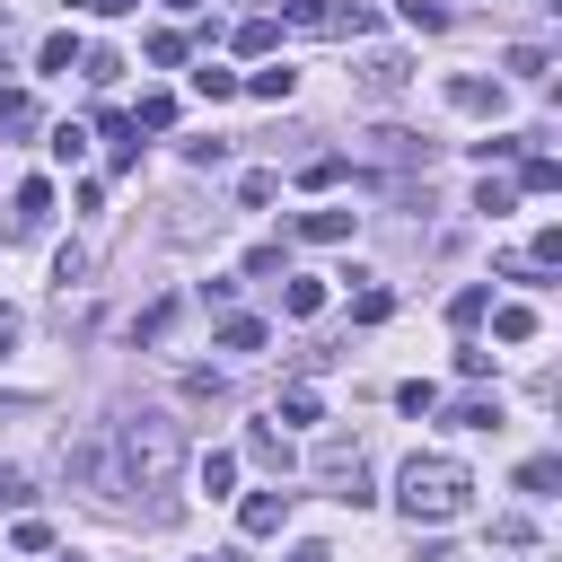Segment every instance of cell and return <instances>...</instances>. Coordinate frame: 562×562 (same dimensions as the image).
<instances>
[{
  "label": "cell",
  "instance_id": "60d3db41",
  "mask_svg": "<svg viewBox=\"0 0 562 562\" xmlns=\"http://www.w3.org/2000/svg\"><path fill=\"white\" fill-rule=\"evenodd\" d=\"M474 158H483V167H492V158H518V132H483V140H474Z\"/></svg>",
  "mask_w": 562,
  "mask_h": 562
},
{
  "label": "cell",
  "instance_id": "f546056e",
  "mask_svg": "<svg viewBox=\"0 0 562 562\" xmlns=\"http://www.w3.org/2000/svg\"><path fill=\"white\" fill-rule=\"evenodd\" d=\"M290 88H299V79H290V70H255V79H246V97H263V105H281V97H290Z\"/></svg>",
  "mask_w": 562,
  "mask_h": 562
},
{
  "label": "cell",
  "instance_id": "d6986e66",
  "mask_svg": "<svg viewBox=\"0 0 562 562\" xmlns=\"http://www.w3.org/2000/svg\"><path fill=\"white\" fill-rule=\"evenodd\" d=\"M518 184H527V193H553V184H562V167H553L544 149H527V158H518Z\"/></svg>",
  "mask_w": 562,
  "mask_h": 562
},
{
  "label": "cell",
  "instance_id": "1f68e13d",
  "mask_svg": "<svg viewBox=\"0 0 562 562\" xmlns=\"http://www.w3.org/2000/svg\"><path fill=\"white\" fill-rule=\"evenodd\" d=\"M281 307H290V316H316V307H325V281H290Z\"/></svg>",
  "mask_w": 562,
  "mask_h": 562
},
{
  "label": "cell",
  "instance_id": "7bdbcfd3",
  "mask_svg": "<svg viewBox=\"0 0 562 562\" xmlns=\"http://www.w3.org/2000/svg\"><path fill=\"white\" fill-rule=\"evenodd\" d=\"M18 501H26V474H18V465H0V509H18Z\"/></svg>",
  "mask_w": 562,
  "mask_h": 562
},
{
  "label": "cell",
  "instance_id": "f6af8a7d",
  "mask_svg": "<svg viewBox=\"0 0 562 562\" xmlns=\"http://www.w3.org/2000/svg\"><path fill=\"white\" fill-rule=\"evenodd\" d=\"M123 9H140V0H97V18H123Z\"/></svg>",
  "mask_w": 562,
  "mask_h": 562
},
{
  "label": "cell",
  "instance_id": "9c48e42d",
  "mask_svg": "<svg viewBox=\"0 0 562 562\" xmlns=\"http://www.w3.org/2000/svg\"><path fill=\"white\" fill-rule=\"evenodd\" d=\"M246 457H255L263 474H290V465H299V457H290V439H281L272 422H255V430H246Z\"/></svg>",
  "mask_w": 562,
  "mask_h": 562
},
{
  "label": "cell",
  "instance_id": "f35d334b",
  "mask_svg": "<svg viewBox=\"0 0 562 562\" xmlns=\"http://www.w3.org/2000/svg\"><path fill=\"white\" fill-rule=\"evenodd\" d=\"M9 544H18V553H44V544H53V527H44V518H18V527H9Z\"/></svg>",
  "mask_w": 562,
  "mask_h": 562
},
{
  "label": "cell",
  "instance_id": "ffe728a7",
  "mask_svg": "<svg viewBox=\"0 0 562 562\" xmlns=\"http://www.w3.org/2000/svg\"><path fill=\"white\" fill-rule=\"evenodd\" d=\"M492 334H501V342H527V334H536V307H518V299L492 307Z\"/></svg>",
  "mask_w": 562,
  "mask_h": 562
},
{
  "label": "cell",
  "instance_id": "52a82bcc",
  "mask_svg": "<svg viewBox=\"0 0 562 562\" xmlns=\"http://www.w3.org/2000/svg\"><path fill=\"white\" fill-rule=\"evenodd\" d=\"M360 140H369V158H386V167H413V158H430V149H422L413 132H395V123H378V132H360Z\"/></svg>",
  "mask_w": 562,
  "mask_h": 562
},
{
  "label": "cell",
  "instance_id": "836d02e7",
  "mask_svg": "<svg viewBox=\"0 0 562 562\" xmlns=\"http://www.w3.org/2000/svg\"><path fill=\"white\" fill-rule=\"evenodd\" d=\"M281 422H325V404H316V386H290V395H281Z\"/></svg>",
  "mask_w": 562,
  "mask_h": 562
},
{
  "label": "cell",
  "instance_id": "44dd1931",
  "mask_svg": "<svg viewBox=\"0 0 562 562\" xmlns=\"http://www.w3.org/2000/svg\"><path fill=\"white\" fill-rule=\"evenodd\" d=\"M272 44H281V18H246L237 26V53H272Z\"/></svg>",
  "mask_w": 562,
  "mask_h": 562
},
{
  "label": "cell",
  "instance_id": "816d5d0a",
  "mask_svg": "<svg viewBox=\"0 0 562 562\" xmlns=\"http://www.w3.org/2000/svg\"><path fill=\"white\" fill-rule=\"evenodd\" d=\"M0 18H9V9H0Z\"/></svg>",
  "mask_w": 562,
  "mask_h": 562
},
{
  "label": "cell",
  "instance_id": "e575fe53",
  "mask_svg": "<svg viewBox=\"0 0 562 562\" xmlns=\"http://www.w3.org/2000/svg\"><path fill=\"white\" fill-rule=\"evenodd\" d=\"M395 9H404V26H422V35H439V26H448V9H439V0H395Z\"/></svg>",
  "mask_w": 562,
  "mask_h": 562
},
{
  "label": "cell",
  "instance_id": "681fc988",
  "mask_svg": "<svg viewBox=\"0 0 562 562\" xmlns=\"http://www.w3.org/2000/svg\"><path fill=\"white\" fill-rule=\"evenodd\" d=\"M70 9H97V0H70Z\"/></svg>",
  "mask_w": 562,
  "mask_h": 562
},
{
  "label": "cell",
  "instance_id": "8d00e7d4",
  "mask_svg": "<svg viewBox=\"0 0 562 562\" xmlns=\"http://www.w3.org/2000/svg\"><path fill=\"white\" fill-rule=\"evenodd\" d=\"M149 61H158V70H176V61H184V35H176V26H158V35H149Z\"/></svg>",
  "mask_w": 562,
  "mask_h": 562
},
{
  "label": "cell",
  "instance_id": "83f0119b",
  "mask_svg": "<svg viewBox=\"0 0 562 562\" xmlns=\"http://www.w3.org/2000/svg\"><path fill=\"white\" fill-rule=\"evenodd\" d=\"M492 544H509V553H518V544H536V518H518V509H501V518H492Z\"/></svg>",
  "mask_w": 562,
  "mask_h": 562
},
{
  "label": "cell",
  "instance_id": "bcb514c9",
  "mask_svg": "<svg viewBox=\"0 0 562 562\" xmlns=\"http://www.w3.org/2000/svg\"><path fill=\"white\" fill-rule=\"evenodd\" d=\"M9 342H18V316H9V307H0V351H9Z\"/></svg>",
  "mask_w": 562,
  "mask_h": 562
},
{
  "label": "cell",
  "instance_id": "6da1fadb",
  "mask_svg": "<svg viewBox=\"0 0 562 562\" xmlns=\"http://www.w3.org/2000/svg\"><path fill=\"white\" fill-rule=\"evenodd\" d=\"M61 474L88 483L97 501L167 492V483L184 474V422H167V413H114V422H97L88 439L61 448Z\"/></svg>",
  "mask_w": 562,
  "mask_h": 562
},
{
  "label": "cell",
  "instance_id": "7dc6e473",
  "mask_svg": "<svg viewBox=\"0 0 562 562\" xmlns=\"http://www.w3.org/2000/svg\"><path fill=\"white\" fill-rule=\"evenodd\" d=\"M167 9H202V0H167Z\"/></svg>",
  "mask_w": 562,
  "mask_h": 562
},
{
  "label": "cell",
  "instance_id": "ee69618b",
  "mask_svg": "<svg viewBox=\"0 0 562 562\" xmlns=\"http://www.w3.org/2000/svg\"><path fill=\"white\" fill-rule=\"evenodd\" d=\"M290 562H334V553L325 544H290Z\"/></svg>",
  "mask_w": 562,
  "mask_h": 562
},
{
  "label": "cell",
  "instance_id": "7a4b0ae2",
  "mask_svg": "<svg viewBox=\"0 0 562 562\" xmlns=\"http://www.w3.org/2000/svg\"><path fill=\"white\" fill-rule=\"evenodd\" d=\"M474 509V474L457 465V457H413L404 465V518L413 527H448V518H465Z\"/></svg>",
  "mask_w": 562,
  "mask_h": 562
},
{
  "label": "cell",
  "instance_id": "74e56055",
  "mask_svg": "<svg viewBox=\"0 0 562 562\" xmlns=\"http://www.w3.org/2000/svg\"><path fill=\"white\" fill-rule=\"evenodd\" d=\"M53 281H61V290L88 281V246H61V255H53Z\"/></svg>",
  "mask_w": 562,
  "mask_h": 562
},
{
  "label": "cell",
  "instance_id": "d6a6232c",
  "mask_svg": "<svg viewBox=\"0 0 562 562\" xmlns=\"http://www.w3.org/2000/svg\"><path fill=\"white\" fill-rule=\"evenodd\" d=\"M395 404H404V413H439V386H430V378H404Z\"/></svg>",
  "mask_w": 562,
  "mask_h": 562
},
{
  "label": "cell",
  "instance_id": "4fadbf2b",
  "mask_svg": "<svg viewBox=\"0 0 562 562\" xmlns=\"http://www.w3.org/2000/svg\"><path fill=\"white\" fill-rule=\"evenodd\" d=\"M448 422H457V430H501L509 413H501V395H465V404H457Z\"/></svg>",
  "mask_w": 562,
  "mask_h": 562
},
{
  "label": "cell",
  "instance_id": "2e32d148",
  "mask_svg": "<svg viewBox=\"0 0 562 562\" xmlns=\"http://www.w3.org/2000/svg\"><path fill=\"white\" fill-rule=\"evenodd\" d=\"M193 483H202V492H211V501H220V492H228V483H237V457H228V448H211V457H202V465H193Z\"/></svg>",
  "mask_w": 562,
  "mask_h": 562
},
{
  "label": "cell",
  "instance_id": "e0dca14e",
  "mask_svg": "<svg viewBox=\"0 0 562 562\" xmlns=\"http://www.w3.org/2000/svg\"><path fill=\"white\" fill-rule=\"evenodd\" d=\"M0 132H9V140L35 132V97H26V88H0Z\"/></svg>",
  "mask_w": 562,
  "mask_h": 562
},
{
  "label": "cell",
  "instance_id": "ba28073f",
  "mask_svg": "<svg viewBox=\"0 0 562 562\" xmlns=\"http://www.w3.org/2000/svg\"><path fill=\"white\" fill-rule=\"evenodd\" d=\"M290 237H299V246H342V237H351V211H299Z\"/></svg>",
  "mask_w": 562,
  "mask_h": 562
},
{
  "label": "cell",
  "instance_id": "d4e9b609",
  "mask_svg": "<svg viewBox=\"0 0 562 562\" xmlns=\"http://www.w3.org/2000/svg\"><path fill=\"white\" fill-rule=\"evenodd\" d=\"M386 307H395V299H386L378 281H369V290H351V325H386Z\"/></svg>",
  "mask_w": 562,
  "mask_h": 562
},
{
  "label": "cell",
  "instance_id": "8fae6325",
  "mask_svg": "<svg viewBox=\"0 0 562 562\" xmlns=\"http://www.w3.org/2000/svg\"><path fill=\"white\" fill-rule=\"evenodd\" d=\"M176 316H184V299H158V307H140V316H132V342H167V334H176Z\"/></svg>",
  "mask_w": 562,
  "mask_h": 562
},
{
  "label": "cell",
  "instance_id": "3957f363",
  "mask_svg": "<svg viewBox=\"0 0 562 562\" xmlns=\"http://www.w3.org/2000/svg\"><path fill=\"white\" fill-rule=\"evenodd\" d=\"M290 35H369V0H281Z\"/></svg>",
  "mask_w": 562,
  "mask_h": 562
},
{
  "label": "cell",
  "instance_id": "4dcf8cb0",
  "mask_svg": "<svg viewBox=\"0 0 562 562\" xmlns=\"http://www.w3.org/2000/svg\"><path fill=\"white\" fill-rule=\"evenodd\" d=\"M53 158L79 167V158H88V132H79V123H53Z\"/></svg>",
  "mask_w": 562,
  "mask_h": 562
},
{
  "label": "cell",
  "instance_id": "7402d4cb",
  "mask_svg": "<svg viewBox=\"0 0 562 562\" xmlns=\"http://www.w3.org/2000/svg\"><path fill=\"white\" fill-rule=\"evenodd\" d=\"M193 97H211V105H220V97H237V70H220V61H202V70H193Z\"/></svg>",
  "mask_w": 562,
  "mask_h": 562
},
{
  "label": "cell",
  "instance_id": "7c38bea8",
  "mask_svg": "<svg viewBox=\"0 0 562 562\" xmlns=\"http://www.w3.org/2000/svg\"><path fill=\"white\" fill-rule=\"evenodd\" d=\"M483 307H492V290H483V281H465V290L448 299V325H457V334H474V325H483Z\"/></svg>",
  "mask_w": 562,
  "mask_h": 562
},
{
  "label": "cell",
  "instance_id": "603a6c76",
  "mask_svg": "<svg viewBox=\"0 0 562 562\" xmlns=\"http://www.w3.org/2000/svg\"><path fill=\"white\" fill-rule=\"evenodd\" d=\"M299 184H307V193H334V184H342V158H334V149H325V158H307V167H299Z\"/></svg>",
  "mask_w": 562,
  "mask_h": 562
},
{
  "label": "cell",
  "instance_id": "b9f144b4",
  "mask_svg": "<svg viewBox=\"0 0 562 562\" xmlns=\"http://www.w3.org/2000/svg\"><path fill=\"white\" fill-rule=\"evenodd\" d=\"M237 202H246V211H263V202H272V176H263V167H255V176H237Z\"/></svg>",
  "mask_w": 562,
  "mask_h": 562
},
{
  "label": "cell",
  "instance_id": "c3c4849f",
  "mask_svg": "<svg viewBox=\"0 0 562 562\" xmlns=\"http://www.w3.org/2000/svg\"><path fill=\"white\" fill-rule=\"evenodd\" d=\"M202 562H237V553H202Z\"/></svg>",
  "mask_w": 562,
  "mask_h": 562
},
{
  "label": "cell",
  "instance_id": "f1b7e54d",
  "mask_svg": "<svg viewBox=\"0 0 562 562\" xmlns=\"http://www.w3.org/2000/svg\"><path fill=\"white\" fill-rule=\"evenodd\" d=\"M79 70H88L97 88H114V79H123V53H105V44H97V53H79Z\"/></svg>",
  "mask_w": 562,
  "mask_h": 562
},
{
  "label": "cell",
  "instance_id": "277c9868",
  "mask_svg": "<svg viewBox=\"0 0 562 562\" xmlns=\"http://www.w3.org/2000/svg\"><path fill=\"white\" fill-rule=\"evenodd\" d=\"M316 474L334 483V501H351V509L369 501V465H360V448H351V439H325V448H316Z\"/></svg>",
  "mask_w": 562,
  "mask_h": 562
},
{
  "label": "cell",
  "instance_id": "cb8c5ba5",
  "mask_svg": "<svg viewBox=\"0 0 562 562\" xmlns=\"http://www.w3.org/2000/svg\"><path fill=\"white\" fill-rule=\"evenodd\" d=\"M509 202H518V184H509V176H483V184H474V211H492V220H501Z\"/></svg>",
  "mask_w": 562,
  "mask_h": 562
},
{
  "label": "cell",
  "instance_id": "5b68a950",
  "mask_svg": "<svg viewBox=\"0 0 562 562\" xmlns=\"http://www.w3.org/2000/svg\"><path fill=\"white\" fill-rule=\"evenodd\" d=\"M237 527H246V536H281V527H290V492H281V483H272V492H246V501H237Z\"/></svg>",
  "mask_w": 562,
  "mask_h": 562
},
{
  "label": "cell",
  "instance_id": "d590c367",
  "mask_svg": "<svg viewBox=\"0 0 562 562\" xmlns=\"http://www.w3.org/2000/svg\"><path fill=\"white\" fill-rule=\"evenodd\" d=\"M70 61H79V44H70V35H44V53H35V70H70Z\"/></svg>",
  "mask_w": 562,
  "mask_h": 562
},
{
  "label": "cell",
  "instance_id": "484cf974",
  "mask_svg": "<svg viewBox=\"0 0 562 562\" xmlns=\"http://www.w3.org/2000/svg\"><path fill=\"white\" fill-rule=\"evenodd\" d=\"M184 395H193V404H228V378H220V369H184Z\"/></svg>",
  "mask_w": 562,
  "mask_h": 562
},
{
  "label": "cell",
  "instance_id": "8992f818",
  "mask_svg": "<svg viewBox=\"0 0 562 562\" xmlns=\"http://www.w3.org/2000/svg\"><path fill=\"white\" fill-rule=\"evenodd\" d=\"M448 105H457V114H501V79L457 70V79H448Z\"/></svg>",
  "mask_w": 562,
  "mask_h": 562
},
{
  "label": "cell",
  "instance_id": "f907efd6",
  "mask_svg": "<svg viewBox=\"0 0 562 562\" xmlns=\"http://www.w3.org/2000/svg\"><path fill=\"white\" fill-rule=\"evenodd\" d=\"M61 562H79V553H61Z\"/></svg>",
  "mask_w": 562,
  "mask_h": 562
},
{
  "label": "cell",
  "instance_id": "9a60e30c",
  "mask_svg": "<svg viewBox=\"0 0 562 562\" xmlns=\"http://www.w3.org/2000/svg\"><path fill=\"white\" fill-rule=\"evenodd\" d=\"M220 351H263V316H220Z\"/></svg>",
  "mask_w": 562,
  "mask_h": 562
},
{
  "label": "cell",
  "instance_id": "5bb4252c",
  "mask_svg": "<svg viewBox=\"0 0 562 562\" xmlns=\"http://www.w3.org/2000/svg\"><path fill=\"white\" fill-rule=\"evenodd\" d=\"M44 211H53V184L26 176V184H18V228H44Z\"/></svg>",
  "mask_w": 562,
  "mask_h": 562
},
{
  "label": "cell",
  "instance_id": "ac0fdd59",
  "mask_svg": "<svg viewBox=\"0 0 562 562\" xmlns=\"http://www.w3.org/2000/svg\"><path fill=\"white\" fill-rule=\"evenodd\" d=\"M167 123H176V97H167V88H149V97H140V114H132V132H167Z\"/></svg>",
  "mask_w": 562,
  "mask_h": 562
},
{
  "label": "cell",
  "instance_id": "30bf717a",
  "mask_svg": "<svg viewBox=\"0 0 562 562\" xmlns=\"http://www.w3.org/2000/svg\"><path fill=\"white\" fill-rule=\"evenodd\" d=\"M360 88H369V97H395V88H404V53H369V61H360Z\"/></svg>",
  "mask_w": 562,
  "mask_h": 562
},
{
  "label": "cell",
  "instance_id": "4316f807",
  "mask_svg": "<svg viewBox=\"0 0 562 562\" xmlns=\"http://www.w3.org/2000/svg\"><path fill=\"white\" fill-rule=\"evenodd\" d=\"M553 483H562V465H553V457H527V465H518V492H536V501H544Z\"/></svg>",
  "mask_w": 562,
  "mask_h": 562
},
{
  "label": "cell",
  "instance_id": "ab89813d",
  "mask_svg": "<svg viewBox=\"0 0 562 562\" xmlns=\"http://www.w3.org/2000/svg\"><path fill=\"white\" fill-rule=\"evenodd\" d=\"M509 70L518 79H544V44H509Z\"/></svg>",
  "mask_w": 562,
  "mask_h": 562
}]
</instances>
